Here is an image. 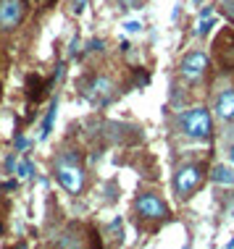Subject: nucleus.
Wrapping results in <instances>:
<instances>
[{
  "label": "nucleus",
  "instance_id": "obj_1",
  "mask_svg": "<svg viewBox=\"0 0 234 249\" xmlns=\"http://www.w3.org/2000/svg\"><path fill=\"white\" fill-rule=\"evenodd\" d=\"M182 129L187 137H195V139H205L213 129V121H211V113L205 107H195V110L184 113L182 116Z\"/></svg>",
  "mask_w": 234,
  "mask_h": 249
},
{
  "label": "nucleus",
  "instance_id": "obj_2",
  "mask_svg": "<svg viewBox=\"0 0 234 249\" xmlns=\"http://www.w3.org/2000/svg\"><path fill=\"white\" fill-rule=\"evenodd\" d=\"M56 178L61 181V186L66 192L77 194L82 192V184H84V173L82 168L77 163H63V160H58V168H56Z\"/></svg>",
  "mask_w": 234,
  "mask_h": 249
},
{
  "label": "nucleus",
  "instance_id": "obj_3",
  "mask_svg": "<svg viewBox=\"0 0 234 249\" xmlns=\"http://www.w3.org/2000/svg\"><path fill=\"white\" fill-rule=\"evenodd\" d=\"M200 181H203V171H200V165H184V168H179L176 178H174V186H176V192L182 194V197H187L190 192L197 189Z\"/></svg>",
  "mask_w": 234,
  "mask_h": 249
},
{
  "label": "nucleus",
  "instance_id": "obj_4",
  "mask_svg": "<svg viewBox=\"0 0 234 249\" xmlns=\"http://www.w3.org/2000/svg\"><path fill=\"white\" fill-rule=\"evenodd\" d=\"M135 207L142 218H150V220H158V218H166V215H169V207H166L156 194H139Z\"/></svg>",
  "mask_w": 234,
  "mask_h": 249
},
{
  "label": "nucleus",
  "instance_id": "obj_5",
  "mask_svg": "<svg viewBox=\"0 0 234 249\" xmlns=\"http://www.w3.org/2000/svg\"><path fill=\"white\" fill-rule=\"evenodd\" d=\"M21 18H24L21 0H3L0 3V29H16Z\"/></svg>",
  "mask_w": 234,
  "mask_h": 249
},
{
  "label": "nucleus",
  "instance_id": "obj_6",
  "mask_svg": "<svg viewBox=\"0 0 234 249\" xmlns=\"http://www.w3.org/2000/svg\"><path fill=\"white\" fill-rule=\"evenodd\" d=\"M208 69V55L205 53H187L182 60V76L184 79H200Z\"/></svg>",
  "mask_w": 234,
  "mask_h": 249
},
{
  "label": "nucleus",
  "instance_id": "obj_7",
  "mask_svg": "<svg viewBox=\"0 0 234 249\" xmlns=\"http://www.w3.org/2000/svg\"><path fill=\"white\" fill-rule=\"evenodd\" d=\"M84 97L87 100H95L98 105H105L111 100V82H108V79H103V76H98L95 82L84 89Z\"/></svg>",
  "mask_w": 234,
  "mask_h": 249
},
{
  "label": "nucleus",
  "instance_id": "obj_8",
  "mask_svg": "<svg viewBox=\"0 0 234 249\" xmlns=\"http://www.w3.org/2000/svg\"><path fill=\"white\" fill-rule=\"evenodd\" d=\"M53 82H45V79H39L37 73H32L29 79H26V95H29L32 103H39L45 95H48V87Z\"/></svg>",
  "mask_w": 234,
  "mask_h": 249
},
{
  "label": "nucleus",
  "instance_id": "obj_9",
  "mask_svg": "<svg viewBox=\"0 0 234 249\" xmlns=\"http://www.w3.org/2000/svg\"><path fill=\"white\" fill-rule=\"evenodd\" d=\"M216 113L224 121H234V89H224L216 100Z\"/></svg>",
  "mask_w": 234,
  "mask_h": 249
},
{
  "label": "nucleus",
  "instance_id": "obj_10",
  "mask_svg": "<svg viewBox=\"0 0 234 249\" xmlns=\"http://www.w3.org/2000/svg\"><path fill=\"white\" fill-rule=\"evenodd\" d=\"M56 110H58V100H53L48 116H45V121H42V131H39V139H48V134H50V129H53V121H56Z\"/></svg>",
  "mask_w": 234,
  "mask_h": 249
},
{
  "label": "nucleus",
  "instance_id": "obj_11",
  "mask_svg": "<svg viewBox=\"0 0 234 249\" xmlns=\"http://www.w3.org/2000/svg\"><path fill=\"white\" fill-rule=\"evenodd\" d=\"M211 178L216 181V184H234V171H229L226 165H218L216 171L211 173Z\"/></svg>",
  "mask_w": 234,
  "mask_h": 249
},
{
  "label": "nucleus",
  "instance_id": "obj_12",
  "mask_svg": "<svg viewBox=\"0 0 234 249\" xmlns=\"http://www.w3.org/2000/svg\"><path fill=\"white\" fill-rule=\"evenodd\" d=\"M13 173H16V176L24 181V178H29L32 173H35V165H32L29 160L24 158V160H19V163H16V168H13Z\"/></svg>",
  "mask_w": 234,
  "mask_h": 249
},
{
  "label": "nucleus",
  "instance_id": "obj_13",
  "mask_svg": "<svg viewBox=\"0 0 234 249\" xmlns=\"http://www.w3.org/2000/svg\"><path fill=\"white\" fill-rule=\"evenodd\" d=\"M213 24H216V21H213V18L211 16H200V24H197V37H205V35H208V29H211V26Z\"/></svg>",
  "mask_w": 234,
  "mask_h": 249
},
{
  "label": "nucleus",
  "instance_id": "obj_14",
  "mask_svg": "<svg viewBox=\"0 0 234 249\" xmlns=\"http://www.w3.org/2000/svg\"><path fill=\"white\" fill-rule=\"evenodd\" d=\"M148 82H150V73H148V71H139V73H137V87H145Z\"/></svg>",
  "mask_w": 234,
  "mask_h": 249
},
{
  "label": "nucleus",
  "instance_id": "obj_15",
  "mask_svg": "<svg viewBox=\"0 0 234 249\" xmlns=\"http://www.w3.org/2000/svg\"><path fill=\"white\" fill-rule=\"evenodd\" d=\"M13 144H16V150H26V144H29V142H26V137H24V134H19V137L13 139Z\"/></svg>",
  "mask_w": 234,
  "mask_h": 249
},
{
  "label": "nucleus",
  "instance_id": "obj_16",
  "mask_svg": "<svg viewBox=\"0 0 234 249\" xmlns=\"http://www.w3.org/2000/svg\"><path fill=\"white\" fill-rule=\"evenodd\" d=\"M124 29L129 32V35H137V32H139V21H126Z\"/></svg>",
  "mask_w": 234,
  "mask_h": 249
},
{
  "label": "nucleus",
  "instance_id": "obj_17",
  "mask_svg": "<svg viewBox=\"0 0 234 249\" xmlns=\"http://www.w3.org/2000/svg\"><path fill=\"white\" fill-rule=\"evenodd\" d=\"M90 50H103V42H100V39H92V42H90Z\"/></svg>",
  "mask_w": 234,
  "mask_h": 249
},
{
  "label": "nucleus",
  "instance_id": "obj_18",
  "mask_svg": "<svg viewBox=\"0 0 234 249\" xmlns=\"http://www.w3.org/2000/svg\"><path fill=\"white\" fill-rule=\"evenodd\" d=\"M84 5H87V0H77V13H82Z\"/></svg>",
  "mask_w": 234,
  "mask_h": 249
},
{
  "label": "nucleus",
  "instance_id": "obj_19",
  "mask_svg": "<svg viewBox=\"0 0 234 249\" xmlns=\"http://www.w3.org/2000/svg\"><path fill=\"white\" fill-rule=\"evenodd\" d=\"M121 3H124V5H135V0H121Z\"/></svg>",
  "mask_w": 234,
  "mask_h": 249
},
{
  "label": "nucleus",
  "instance_id": "obj_20",
  "mask_svg": "<svg viewBox=\"0 0 234 249\" xmlns=\"http://www.w3.org/2000/svg\"><path fill=\"white\" fill-rule=\"evenodd\" d=\"M229 158H232V163H234V144H232V150H229Z\"/></svg>",
  "mask_w": 234,
  "mask_h": 249
},
{
  "label": "nucleus",
  "instance_id": "obj_21",
  "mask_svg": "<svg viewBox=\"0 0 234 249\" xmlns=\"http://www.w3.org/2000/svg\"><path fill=\"white\" fill-rule=\"evenodd\" d=\"M229 247H234V239H232V241H229Z\"/></svg>",
  "mask_w": 234,
  "mask_h": 249
},
{
  "label": "nucleus",
  "instance_id": "obj_22",
  "mask_svg": "<svg viewBox=\"0 0 234 249\" xmlns=\"http://www.w3.org/2000/svg\"><path fill=\"white\" fill-rule=\"evenodd\" d=\"M195 3H203V0H195Z\"/></svg>",
  "mask_w": 234,
  "mask_h": 249
}]
</instances>
